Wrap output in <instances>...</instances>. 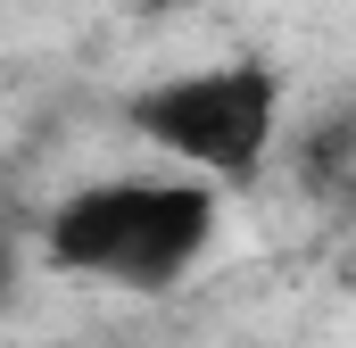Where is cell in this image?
Segmentation results:
<instances>
[{
	"instance_id": "1",
	"label": "cell",
	"mask_w": 356,
	"mask_h": 348,
	"mask_svg": "<svg viewBox=\"0 0 356 348\" xmlns=\"http://www.w3.org/2000/svg\"><path fill=\"white\" fill-rule=\"evenodd\" d=\"M216 249V182L199 174H116L83 182L42 216V258L108 290H175Z\"/></svg>"
},
{
	"instance_id": "2",
	"label": "cell",
	"mask_w": 356,
	"mask_h": 348,
	"mask_svg": "<svg viewBox=\"0 0 356 348\" xmlns=\"http://www.w3.org/2000/svg\"><path fill=\"white\" fill-rule=\"evenodd\" d=\"M124 125L199 182H249L282 141V75L266 58H216V67L133 91Z\"/></svg>"
},
{
	"instance_id": "3",
	"label": "cell",
	"mask_w": 356,
	"mask_h": 348,
	"mask_svg": "<svg viewBox=\"0 0 356 348\" xmlns=\"http://www.w3.org/2000/svg\"><path fill=\"white\" fill-rule=\"evenodd\" d=\"M8 299H17V241L0 232V307H8Z\"/></svg>"
}]
</instances>
